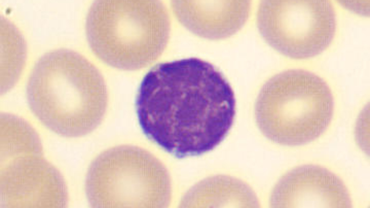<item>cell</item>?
I'll return each mask as SVG.
<instances>
[{"mask_svg":"<svg viewBox=\"0 0 370 208\" xmlns=\"http://www.w3.org/2000/svg\"><path fill=\"white\" fill-rule=\"evenodd\" d=\"M85 191L93 207H164L171 198L163 163L140 147L123 145L97 157L88 169Z\"/></svg>","mask_w":370,"mask_h":208,"instance_id":"5","label":"cell"},{"mask_svg":"<svg viewBox=\"0 0 370 208\" xmlns=\"http://www.w3.org/2000/svg\"><path fill=\"white\" fill-rule=\"evenodd\" d=\"M9 44L2 43L1 92H7L17 82L25 60V46L20 36Z\"/></svg>","mask_w":370,"mask_h":208,"instance_id":"12","label":"cell"},{"mask_svg":"<svg viewBox=\"0 0 370 208\" xmlns=\"http://www.w3.org/2000/svg\"><path fill=\"white\" fill-rule=\"evenodd\" d=\"M136 106L144 134L178 158L214 149L235 114L229 83L214 65L196 58L152 68L141 82Z\"/></svg>","mask_w":370,"mask_h":208,"instance_id":"1","label":"cell"},{"mask_svg":"<svg viewBox=\"0 0 370 208\" xmlns=\"http://www.w3.org/2000/svg\"><path fill=\"white\" fill-rule=\"evenodd\" d=\"M274 207H351L350 193L342 180L315 164L294 167L275 186L270 197Z\"/></svg>","mask_w":370,"mask_h":208,"instance_id":"8","label":"cell"},{"mask_svg":"<svg viewBox=\"0 0 370 208\" xmlns=\"http://www.w3.org/2000/svg\"><path fill=\"white\" fill-rule=\"evenodd\" d=\"M28 154H42V145L38 134L22 118L2 113L1 161Z\"/></svg>","mask_w":370,"mask_h":208,"instance_id":"11","label":"cell"},{"mask_svg":"<svg viewBox=\"0 0 370 208\" xmlns=\"http://www.w3.org/2000/svg\"><path fill=\"white\" fill-rule=\"evenodd\" d=\"M248 1H174L172 7L179 21L204 38L218 40L238 32L247 21Z\"/></svg>","mask_w":370,"mask_h":208,"instance_id":"9","label":"cell"},{"mask_svg":"<svg viewBox=\"0 0 370 208\" xmlns=\"http://www.w3.org/2000/svg\"><path fill=\"white\" fill-rule=\"evenodd\" d=\"M188 207H258V200L247 185L224 176H214L198 184L184 198Z\"/></svg>","mask_w":370,"mask_h":208,"instance_id":"10","label":"cell"},{"mask_svg":"<svg viewBox=\"0 0 370 208\" xmlns=\"http://www.w3.org/2000/svg\"><path fill=\"white\" fill-rule=\"evenodd\" d=\"M257 25L262 37L276 51L290 59L304 60L329 46L337 18L328 1H263L258 9Z\"/></svg>","mask_w":370,"mask_h":208,"instance_id":"6","label":"cell"},{"mask_svg":"<svg viewBox=\"0 0 370 208\" xmlns=\"http://www.w3.org/2000/svg\"><path fill=\"white\" fill-rule=\"evenodd\" d=\"M85 28L90 47L99 59L115 68L136 70L162 54L170 20L160 1L102 0L90 7Z\"/></svg>","mask_w":370,"mask_h":208,"instance_id":"3","label":"cell"},{"mask_svg":"<svg viewBox=\"0 0 370 208\" xmlns=\"http://www.w3.org/2000/svg\"><path fill=\"white\" fill-rule=\"evenodd\" d=\"M3 207H64L68 192L63 176L42 154H29L1 161Z\"/></svg>","mask_w":370,"mask_h":208,"instance_id":"7","label":"cell"},{"mask_svg":"<svg viewBox=\"0 0 370 208\" xmlns=\"http://www.w3.org/2000/svg\"><path fill=\"white\" fill-rule=\"evenodd\" d=\"M334 98L327 82L301 68L281 71L263 84L257 96V126L271 141L285 146L308 144L330 125Z\"/></svg>","mask_w":370,"mask_h":208,"instance_id":"4","label":"cell"},{"mask_svg":"<svg viewBox=\"0 0 370 208\" xmlns=\"http://www.w3.org/2000/svg\"><path fill=\"white\" fill-rule=\"evenodd\" d=\"M30 108L47 128L68 138L86 135L101 123L108 92L99 70L74 50L60 48L36 63L26 88Z\"/></svg>","mask_w":370,"mask_h":208,"instance_id":"2","label":"cell"}]
</instances>
